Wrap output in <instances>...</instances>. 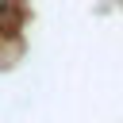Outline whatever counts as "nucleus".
Masks as SVG:
<instances>
[{
	"label": "nucleus",
	"instance_id": "1",
	"mask_svg": "<svg viewBox=\"0 0 123 123\" xmlns=\"http://www.w3.org/2000/svg\"><path fill=\"white\" fill-rule=\"evenodd\" d=\"M0 12H4V0H0Z\"/></svg>",
	"mask_w": 123,
	"mask_h": 123
}]
</instances>
